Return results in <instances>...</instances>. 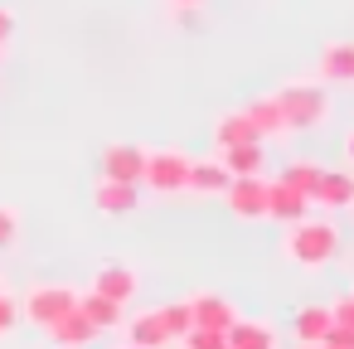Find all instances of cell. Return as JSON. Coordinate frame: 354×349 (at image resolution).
Masks as SVG:
<instances>
[{"mask_svg":"<svg viewBox=\"0 0 354 349\" xmlns=\"http://www.w3.org/2000/svg\"><path fill=\"white\" fill-rule=\"evenodd\" d=\"M281 247H286V257L296 267H325L339 252V228L330 218H296V223H286V243Z\"/></svg>","mask_w":354,"mask_h":349,"instance_id":"6da1fadb","label":"cell"},{"mask_svg":"<svg viewBox=\"0 0 354 349\" xmlns=\"http://www.w3.org/2000/svg\"><path fill=\"white\" fill-rule=\"evenodd\" d=\"M272 97H277V107H281L286 131H310V126H320V122L330 117V97H325V88H315V83H286V88H277Z\"/></svg>","mask_w":354,"mask_h":349,"instance_id":"7a4b0ae2","label":"cell"},{"mask_svg":"<svg viewBox=\"0 0 354 349\" xmlns=\"http://www.w3.org/2000/svg\"><path fill=\"white\" fill-rule=\"evenodd\" d=\"M141 185L156 189V194H185V185H189V155L185 151H146Z\"/></svg>","mask_w":354,"mask_h":349,"instance_id":"3957f363","label":"cell"},{"mask_svg":"<svg viewBox=\"0 0 354 349\" xmlns=\"http://www.w3.org/2000/svg\"><path fill=\"white\" fill-rule=\"evenodd\" d=\"M73 305H78V291H73V286H35V291L20 301V315H25L30 325L49 330V325L64 320Z\"/></svg>","mask_w":354,"mask_h":349,"instance_id":"277c9868","label":"cell"},{"mask_svg":"<svg viewBox=\"0 0 354 349\" xmlns=\"http://www.w3.org/2000/svg\"><path fill=\"white\" fill-rule=\"evenodd\" d=\"M146 175V146H131V141H112L102 151V180H127V185H141Z\"/></svg>","mask_w":354,"mask_h":349,"instance_id":"5b68a950","label":"cell"},{"mask_svg":"<svg viewBox=\"0 0 354 349\" xmlns=\"http://www.w3.org/2000/svg\"><path fill=\"white\" fill-rule=\"evenodd\" d=\"M223 199H228V209L238 218H267V185H262V175H238L223 189Z\"/></svg>","mask_w":354,"mask_h":349,"instance_id":"8992f818","label":"cell"},{"mask_svg":"<svg viewBox=\"0 0 354 349\" xmlns=\"http://www.w3.org/2000/svg\"><path fill=\"white\" fill-rule=\"evenodd\" d=\"M93 204H97V214H112V218L136 214L141 185H127V180H97V185H93Z\"/></svg>","mask_w":354,"mask_h":349,"instance_id":"52a82bcc","label":"cell"},{"mask_svg":"<svg viewBox=\"0 0 354 349\" xmlns=\"http://www.w3.org/2000/svg\"><path fill=\"white\" fill-rule=\"evenodd\" d=\"M189 315H194V325H199V330H218V334H228V325L238 320V310H233L223 296H214V291L189 296Z\"/></svg>","mask_w":354,"mask_h":349,"instance_id":"ba28073f","label":"cell"},{"mask_svg":"<svg viewBox=\"0 0 354 349\" xmlns=\"http://www.w3.org/2000/svg\"><path fill=\"white\" fill-rule=\"evenodd\" d=\"M44 334H49V339H54L59 349H88V344L97 339V330H93V320H88V315H83L78 305H73V310H68L64 320H54V325H49Z\"/></svg>","mask_w":354,"mask_h":349,"instance_id":"9c48e42d","label":"cell"},{"mask_svg":"<svg viewBox=\"0 0 354 349\" xmlns=\"http://www.w3.org/2000/svg\"><path fill=\"white\" fill-rule=\"evenodd\" d=\"M310 204H320V209H349L354 204V175L320 170L315 175V189H310Z\"/></svg>","mask_w":354,"mask_h":349,"instance_id":"30bf717a","label":"cell"},{"mask_svg":"<svg viewBox=\"0 0 354 349\" xmlns=\"http://www.w3.org/2000/svg\"><path fill=\"white\" fill-rule=\"evenodd\" d=\"M315 68H320V78H325V83H335V88H354V44H349V39L325 44Z\"/></svg>","mask_w":354,"mask_h":349,"instance_id":"8fae6325","label":"cell"},{"mask_svg":"<svg viewBox=\"0 0 354 349\" xmlns=\"http://www.w3.org/2000/svg\"><path fill=\"white\" fill-rule=\"evenodd\" d=\"M310 214V199L301 194V189H291V185H267V218H277V223H296V218H306Z\"/></svg>","mask_w":354,"mask_h":349,"instance_id":"7c38bea8","label":"cell"},{"mask_svg":"<svg viewBox=\"0 0 354 349\" xmlns=\"http://www.w3.org/2000/svg\"><path fill=\"white\" fill-rule=\"evenodd\" d=\"M78 310L93 320V330H97V334H102V330L127 325V305H122V301H112V296H102V291H83V296H78Z\"/></svg>","mask_w":354,"mask_h":349,"instance_id":"4fadbf2b","label":"cell"},{"mask_svg":"<svg viewBox=\"0 0 354 349\" xmlns=\"http://www.w3.org/2000/svg\"><path fill=\"white\" fill-rule=\"evenodd\" d=\"M233 185V175L223 170V160L214 155V160H189V194H218L223 199V189Z\"/></svg>","mask_w":354,"mask_h":349,"instance_id":"5bb4252c","label":"cell"},{"mask_svg":"<svg viewBox=\"0 0 354 349\" xmlns=\"http://www.w3.org/2000/svg\"><path fill=\"white\" fill-rule=\"evenodd\" d=\"M93 291H102V296H112V301H131L136 296V272L131 267H122V262H107L97 276H93Z\"/></svg>","mask_w":354,"mask_h":349,"instance_id":"9a60e30c","label":"cell"},{"mask_svg":"<svg viewBox=\"0 0 354 349\" xmlns=\"http://www.w3.org/2000/svg\"><path fill=\"white\" fill-rule=\"evenodd\" d=\"M228 344L233 349H277V330L272 325H262V320H233L228 325Z\"/></svg>","mask_w":354,"mask_h":349,"instance_id":"2e32d148","label":"cell"},{"mask_svg":"<svg viewBox=\"0 0 354 349\" xmlns=\"http://www.w3.org/2000/svg\"><path fill=\"white\" fill-rule=\"evenodd\" d=\"M223 170L238 180V175H262V141H243V146H223L218 151Z\"/></svg>","mask_w":354,"mask_h":349,"instance_id":"e0dca14e","label":"cell"},{"mask_svg":"<svg viewBox=\"0 0 354 349\" xmlns=\"http://www.w3.org/2000/svg\"><path fill=\"white\" fill-rule=\"evenodd\" d=\"M330 305H301L296 310V339L301 344H320L325 334H330Z\"/></svg>","mask_w":354,"mask_h":349,"instance_id":"ac0fdd59","label":"cell"},{"mask_svg":"<svg viewBox=\"0 0 354 349\" xmlns=\"http://www.w3.org/2000/svg\"><path fill=\"white\" fill-rule=\"evenodd\" d=\"M248 122L257 126V136H281L286 131V122H281V107H277V97H252L248 107Z\"/></svg>","mask_w":354,"mask_h":349,"instance_id":"d6986e66","label":"cell"},{"mask_svg":"<svg viewBox=\"0 0 354 349\" xmlns=\"http://www.w3.org/2000/svg\"><path fill=\"white\" fill-rule=\"evenodd\" d=\"M214 141H218V151H223V146H243V141H262V136H257V126L248 122V112H228V117H218Z\"/></svg>","mask_w":354,"mask_h":349,"instance_id":"ffe728a7","label":"cell"},{"mask_svg":"<svg viewBox=\"0 0 354 349\" xmlns=\"http://www.w3.org/2000/svg\"><path fill=\"white\" fill-rule=\"evenodd\" d=\"M127 344H136V349H160V344H170V334H165V325L156 320V310L151 315H136L131 320V339Z\"/></svg>","mask_w":354,"mask_h":349,"instance_id":"44dd1931","label":"cell"},{"mask_svg":"<svg viewBox=\"0 0 354 349\" xmlns=\"http://www.w3.org/2000/svg\"><path fill=\"white\" fill-rule=\"evenodd\" d=\"M156 320L165 325L170 339H180L185 330H194V315H189V301H175V305H156Z\"/></svg>","mask_w":354,"mask_h":349,"instance_id":"7402d4cb","label":"cell"},{"mask_svg":"<svg viewBox=\"0 0 354 349\" xmlns=\"http://www.w3.org/2000/svg\"><path fill=\"white\" fill-rule=\"evenodd\" d=\"M315 175H320L315 165H286V170H281V185H291V189H301V194L310 199V189H315Z\"/></svg>","mask_w":354,"mask_h":349,"instance_id":"603a6c76","label":"cell"},{"mask_svg":"<svg viewBox=\"0 0 354 349\" xmlns=\"http://www.w3.org/2000/svg\"><path fill=\"white\" fill-rule=\"evenodd\" d=\"M180 344H185V349H223L228 334H218V330H199V325H194V330L180 334Z\"/></svg>","mask_w":354,"mask_h":349,"instance_id":"cb8c5ba5","label":"cell"},{"mask_svg":"<svg viewBox=\"0 0 354 349\" xmlns=\"http://www.w3.org/2000/svg\"><path fill=\"white\" fill-rule=\"evenodd\" d=\"M15 238H20V214L0 204V247H10Z\"/></svg>","mask_w":354,"mask_h":349,"instance_id":"d4e9b609","label":"cell"},{"mask_svg":"<svg viewBox=\"0 0 354 349\" xmlns=\"http://www.w3.org/2000/svg\"><path fill=\"white\" fill-rule=\"evenodd\" d=\"M330 320L344 325V330H354V296H339V301L330 305Z\"/></svg>","mask_w":354,"mask_h":349,"instance_id":"484cf974","label":"cell"},{"mask_svg":"<svg viewBox=\"0 0 354 349\" xmlns=\"http://www.w3.org/2000/svg\"><path fill=\"white\" fill-rule=\"evenodd\" d=\"M15 320H20V305H15L6 291H0V334H10V330H15Z\"/></svg>","mask_w":354,"mask_h":349,"instance_id":"4316f807","label":"cell"},{"mask_svg":"<svg viewBox=\"0 0 354 349\" xmlns=\"http://www.w3.org/2000/svg\"><path fill=\"white\" fill-rule=\"evenodd\" d=\"M320 344H339V349H354V330H344V325H330V334H325Z\"/></svg>","mask_w":354,"mask_h":349,"instance_id":"83f0119b","label":"cell"},{"mask_svg":"<svg viewBox=\"0 0 354 349\" xmlns=\"http://www.w3.org/2000/svg\"><path fill=\"white\" fill-rule=\"evenodd\" d=\"M10 35H15V15H10V10H0V44H6Z\"/></svg>","mask_w":354,"mask_h":349,"instance_id":"f1b7e54d","label":"cell"},{"mask_svg":"<svg viewBox=\"0 0 354 349\" xmlns=\"http://www.w3.org/2000/svg\"><path fill=\"white\" fill-rule=\"evenodd\" d=\"M344 160H349V165H354V131H349V136H344Z\"/></svg>","mask_w":354,"mask_h":349,"instance_id":"f546056e","label":"cell"},{"mask_svg":"<svg viewBox=\"0 0 354 349\" xmlns=\"http://www.w3.org/2000/svg\"><path fill=\"white\" fill-rule=\"evenodd\" d=\"M170 6H204V0H170Z\"/></svg>","mask_w":354,"mask_h":349,"instance_id":"4dcf8cb0","label":"cell"},{"mask_svg":"<svg viewBox=\"0 0 354 349\" xmlns=\"http://www.w3.org/2000/svg\"><path fill=\"white\" fill-rule=\"evenodd\" d=\"M320 349H339V344H320Z\"/></svg>","mask_w":354,"mask_h":349,"instance_id":"1f68e13d","label":"cell"},{"mask_svg":"<svg viewBox=\"0 0 354 349\" xmlns=\"http://www.w3.org/2000/svg\"><path fill=\"white\" fill-rule=\"evenodd\" d=\"M301 349H320V344H301Z\"/></svg>","mask_w":354,"mask_h":349,"instance_id":"d6a6232c","label":"cell"},{"mask_svg":"<svg viewBox=\"0 0 354 349\" xmlns=\"http://www.w3.org/2000/svg\"><path fill=\"white\" fill-rule=\"evenodd\" d=\"M122 349H136V344H122Z\"/></svg>","mask_w":354,"mask_h":349,"instance_id":"836d02e7","label":"cell"},{"mask_svg":"<svg viewBox=\"0 0 354 349\" xmlns=\"http://www.w3.org/2000/svg\"><path fill=\"white\" fill-rule=\"evenodd\" d=\"M223 349H233V344H223Z\"/></svg>","mask_w":354,"mask_h":349,"instance_id":"e575fe53","label":"cell"},{"mask_svg":"<svg viewBox=\"0 0 354 349\" xmlns=\"http://www.w3.org/2000/svg\"><path fill=\"white\" fill-rule=\"evenodd\" d=\"M349 296H354V291H349Z\"/></svg>","mask_w":354,"mask_h":349,"instance_id":"d590c367","label":"cell"}]
</instances>
